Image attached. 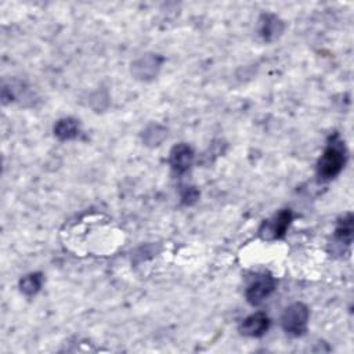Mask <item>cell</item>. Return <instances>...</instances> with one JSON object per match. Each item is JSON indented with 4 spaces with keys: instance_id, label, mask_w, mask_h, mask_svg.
Returning <instances> with one entry per match:
<instances>
[{
    "instance_id": "cell-1",
    "label": "cell",
    "mask_w": 354,
    "mask_h": 354,
    "mask_svg": "<svg viewBox=\"0 0 354 354\" xmlns=\"http://www.w3.org/2000/svg\"><path fill=\"white\" fill-rule=\"evenodd\" d=\"M346 164V147L339 135H333L317 164V175L322 180L336 177Z\"/></svg>"
},
{
    "instance_id": "cell-2",
    "label": "cell",
    "mask_w": 354,
    "mask_h": 354,
    "mask_svg": "<svg viewBox=\"0 0 354 354\" xmlns=\"http://www.w3.org/2000/svg\"><path fill=\"white\" fill-rule=\"evenodd\" d=\"M308 318H310L308 307L302 302H296L284 310L281 317V325L288 335L299 337L306 333Z\"/></svg>"
},
{
    "instance_id": "cell-3",
    "label": "cell",
    "mask_w": 354,
    "mask_h": 354,
    "mask_svg": "<svg viewBox=\"0 0 354 354\" xmlns=\"http://www.w3.org/2000/svg\"><path fill=\"white\" fill-rule=\"evenodd\" d=\"M292 219H293L292 212L289 209H284L278 215H275L271 220H267L262 224L259 230V235L267 241L281 239L285 237L292 223Z\"/></svg>"
},
{
    "instance_id": "cell-4",
    "label": "cell",
    "mask_w": 354,
    "mask_h": 354,
    "mask_svg": "<svg viewBox=\"0 0 354 354\" xmlns=\"http://www.w3.org/2000/svg\"><path fill=\"white\" fill-rule=\"evenodd\" d=\"M275 286H277V282L271 275L268 274L260 275L246 288L245 297L249 304L257 306L263 303L275 291Z\"/></svg>"
},
{
    "instance_id": "cell-5",
    "label": "cell",
    "mask_w": 354,
    "mask_h": 354,
    "mask_svg": "<svg viewBox=\"0 0 354 354\" xmlns=\"http://www.w3.org/2000/svg\"><path fill=\"white\" fill-rule=\"evenodd\" d=\"M193 162H194V150L188 144L180 143L170 150L169 164L175 173L177 175L186 173L193 166Z\"/></svg>"
},
{
    "instance_id": "cell-6",
    "label": "cell",
    "mask_w": 354,
    "mask_h": 354,
    "mask_svg": "<svg viewBox=\"0 0 354 354\" xmlns=\"http://www.w3.org/2000/svg\"><path fill=\"white\" fill-rule=\"evenodd\" d=\"M270 328V318L266 313H255L246 317L241 325H239V332L244 336L248 337H260L263 336Z\"/></svg>"
},
{
    "instance_id": "cell-7",
    "label": "cell",
    "mask_w": 354,
    "mask_h": 354,
    "mask_svg": "<svg viewBox=\"0 0 354 354\" xmlns=\"http://www.w3.org/2000/svg\"><path fill=\"white\" fill-rule=\"evenodd\" d=\"M162 61V57L158 55H147L132 64V74L141 81L153 79L157 77Z\"/></svg>"
},
{
    "instance_id": "cell-8",
    "label": "cell",
    "mask_w": 354,
    "mask_h": 354,
    "mask_svg": "<svg viewBox=\"0 0 354 354\" xmlns=\"http://www.w3.org/2000/svg\"><path fill=\"white\" fill-rule=\"evenodd\" d=\"M259 23V35L266 42H273L278 39L285 28L284 23L274 14H263Z\"/></svg>"
},
{
    "instance_id": "cell-9",
    "label": "cell",
    "mask_w": 354,
    "mask_h": 354,
    "mask_svg": "<svg viewBox=\"0 0 354 354\" xmlns=\"http://www.w3.org/2000/svg\"><path fill=\"white\" fill-rule=\"evenodd\" d=\"M79 122L74 118H63L55 126V136L61 141L74 140L79 136Z\"/></svg>"
},
{
    "instance_id": "cell-10",
    "label": "cell",
    "mask_w": 354,
    "mask_h": 354,
    "mask_svg": "<svg viewBox=\"0 0 354 354\" xmlns=\"http://www.w3.org/2000/svg\"><path fill=\"white\" fill-rule=\"evenodd\" d=\"M353 231H354L353 215L347 213L346 216H343V219H340L337 222V226H336V230H335V238L340 244H344V245L348 246L353 241Z\"/></svg>"
},
{
    "instance_id": "cell-11",
    "label": "cell",
    "mask_w": 354,
    "mask_h": 354,
    "mask_svg": "<svg viewBox=\"0 0 354 354\" xmlns=\"http://www.w3.org/2000/svg\"><path fill=\"white\" fill-rule=\"evenodd\" d=\"M43 285V274L42 273H31L21 278L20 281V291L26 296L37 295Z\"/></svg>"
},
{
    "instance_id": "cell-12",
    "label": "cell",
    "mask_w": 354,
    "mask_h": 354,
    "mask_svg": "<svg viewBox=\"0 0 354 354\" xmlns=\"http://www.w3.org/2000/svg\"><path fill=\"white\" fill-rule=\"evenodd\" d=\"M166 129L161 125H150L143 133V141L148 147H158L166 139Z\"/></svg>"
},
{
    "instance_id": "cell-13",
    "label": "cell",
    "mask_w": 354,
    "mask_h": 354,
    "mask_svg": "<svg viewBox=\"0 0 354 354\" xmlns=\"http://www.w3.org/2000/svg\"><path fill=\"white\" fill-rule=\"evenodd\" d=\"M199 198V191L195 187H186L181 191V199L184 205H193L198 201Z\"/></svg>"
}]
</instances>
